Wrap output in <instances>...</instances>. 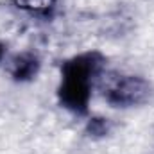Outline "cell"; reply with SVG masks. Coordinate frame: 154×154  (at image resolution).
Here are the masks:
<instances>
[{
	"mask_svg": "<svg viewBox=\"0 0 154 154\" xmlns=\"http://www.w3.org/2000/svg\"><path fill=\"white\" fill-rule=\"evenodd\" d=\"M108 57L100 50H82L59 65L56 97L59 106L74 116H88L93 93L106 72Z\"/></svg>",
	"mask_w": 154,
	"mask_h": 154,
	"instance_id": "obj_1",
	"label": "cell"
},
{
	"mask_svg": "<svg viewBox=\"0 0 154 154\" xmlns=\"http://www.w3.org/2000/svg\"><path fill=\"white\" fill-rule=\"evenodd\" d=\"M113 131V124L109 118L104 116H88L86 120V134L91 138H106L108 134H111Z\"/></svg>",
	"mask_w": 154,
	"mask_h": 154,
	"instance_id": "obj_4",
	"label": "cell"
},
{
	"mask_svg": "<svg viewBox=\"0 0 154 154\" xmlns=\"http://www.w3.org/2000/svg\"><path fill=\"white\" fill-rule=\"evenodd\" d=\"M102 97L113 109H136L152 100L154 86L145 75L120 74L108 81L106 88L102 90Z\"/></svg>",
	"mask_w": 154,
	"mask_h": 154,
	"instance_id": "obj_2",
	"label": "cell"
},
{
	"mask_svg": "<svg viewBox=\"0 0 154 154\" xmlns=\"http://www.w3.org/2000/svg\"><path fill=\"white\" fill-rule=\"evenodd\" d=\"M4 59H7V45L0 39V65L4 63Z\"/></svg>",
	"mask_w": 154,
	"mask_h": 154,
	"instance_id": "obj_5",
	"label": "cell"
},
{
	"mask_svg": "<svg viewBox=\"0 0 154 154\" xmlns=\"http://www.w3.org/2000/svg\"><path fill=\"white\" fill-rule=\"evenodd\" d=\"M25 2H41V0H25Z\"/></svg>",
	"mask_w": 154,
	"mask_h": 154,
	"instance_id": "obj_6",
	"label": "cell"
},
{
	"mask_svg": "<svg viewBox=\"0 0 154 154\" xmlns=\"http://www.w3.org/2000/svg\"><path fill=\"white\" fill-rule=\"evenodd\" d=\"M43 61L36 50L25 48L5 59V72L9 79L16 84H29L36 81L41 72Z\"/></svg>",
	"mask_w": 154,
	"mask_h": 154,
	"instance_id": "obj_3",
	"label": "cell"
}]
</instances>
